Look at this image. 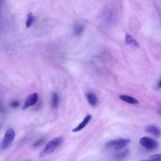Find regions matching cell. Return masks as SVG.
I'll return each mask as SVG.
<instances>
[{"label": "cell", "mask_w": 161, "mask_h": 161, "mask_svg": "<svg viewBox=\"0 0 161 161\" xmlns=\"http://www.w3.org/2000/svg\"><path fill=\"white\" fill-rule=\"evenodd\" d=\"M62 142V138L61 137H55L50 140L45 145L43 150L40 154V157H42L53 153L56 148L59 147Z\"/></svg>", "instance_id": "obj_1"}, {"label": "cell", "mask_w": 161, "mask_h": 161, "mask_svg": "<svg viewBox=\"0 0 161 161\" xmlns=\"http://www.w3.org/2000/svg\"><path fill=\"white\" fill-rule=\"evenodd\" d=\"M130 140L128 138H118L111 140L106 144V147L114 150H121L125 148L130 143Z\"/></svg>", "instance_id": "obj_2"}, {"label": "cell", "mask_w": 161, "mask_h": 161, "mask_svg": "<svg viewBox=\"0 0 161 161\" xmlns=\"http://www.w3.org/2000/svg\"><path fill=\"white\" fill-rule=\"evenodd\" d=\"M139 142L142 146H143L145 148L150 150H153L156 149L158 145L156 140L148 136L142 137L140 139Z\"/></svg>", "instance_id": "obj_3"}, {"label": "cell", "mask_w": 161, "mask_h": 161, "mask_svg": "<svg viewBox=\"0 0 161 161\" xmlns=\"http://www.w3.org/2000/svg\"><path fill=\"white\" fill-rule=\"evenodd\" d=\"M14 137H15L14 131L11 128L8 129L6 131L4 138H3V142H2L3 148H5L7 147H8L13 142V141L14 139Z\"/></svg>", "instance_id": "obj_4"}, {"label": "cell", "mask_w": 161, "mask_h": 161, "mask_svg": "<svg viewBox=\"0 0 161 161\" xmlns=\"http://www.w3.org/2000/svg\"><path fill=\"white\" fill-rule=\"evenodd\" d=\"M38 99V94L36 92L32 93L30 95H29L25 100V102L23 106V109H25L31 106L35 105Z\"/></svg>", "instance_id": "obj_5"}, {"label": "cell", "mask_w": 161, "mask_h": 161, "mask_svg": "<svg viewBox=\"0 0 161 161\" xmlns=\"http://www.w3.org/2000/svg\"><path fill=\"white\" fill-rule=\"evenodd\" d=\"M145 130L146 131V132L152 134V135L156 136V137H159L161 135V131L160 130V128L157 126H156L155 125H147L145 128Z\"/></svg>", "instance_id": "obj_6"}, {"label": "cell", "mask_w": 161, "mask_h": 161, "mask_svg": "<svg viewBox=\"0 0 161 161\" xmlns=\"http://www.w3.org/2000/svg\"><path fill=\"white\" fill-rule=\"evenodd\" d=\"M91 119V114L86 115L85 116V118L83 119V120L75 128H74L72 130V131L73 132H78V131L82 130L89 123Z\"/></svg>", "instance_id": "obj_7"}, {"label": "cell", "mask_w": 161, "mask_h": 161, "mask_svg": "<svg viewBox=\"0 0 161 161\" xmlns=\"http://www.w3.org/2000/svg\"><path fill=\"white\" fill-rule=\"evenodd\" d=\"M125 41L127 45H129L132 48H138L139 47V43L129 33L126 34Z\"/></svg>", "instance_id": "obj_8"}, {"label": "cell", "mask_w": 161, "mask_h": 161, "mask_svg": "<svg viewBox=\"0 0 161 161\" xmlns=\"http://www.w3.org/2000/svg\"><path fill=\"white\" fill-rule=\"evenodd\" d=\"M86 99L90 105L95 106L98 103V99L96 95L92 92H88L86 94Z\"/></svg>", "instance_id": "obj_9"}, {"label": "cell", "mask_w": 161, "mask_h": 161, "mask_svg": "<svg viewBox=\"0 0 161 161\" xmlns=\"http://www.w3.org/2000/svg\"><path fill=\"white\" fill-rule=\"evenodd\" d=\"M119 99L125 102V103H127L128 104H138V99H136V98L132 97V96H128V95H126V94H122V95H120L119 96Z\"/></svg>", "instance_id": "obj_10"}, {"label": "cell", "mask_w": 161, "mask_h": 161, "mask_svg": "<svg viewBox=\"0 0 161 161\" xmlns=\"http://www.w3.org/2000/svg\"><path fill=\"white\" fill-rule=\"evenodd\" d=\"M73 30H74V34L76 36H79L83 32L84 26L81 24L77 23V24L74 25Z\"/></svg>", "instance_id": "obj_11"}, {"label": "cell", "mask_w": 161, "mask_h": 161, "mask_svg": "<svg viewBox=\"0 0 161 161\" xmlns=\"http://www.w3.org/2000/svg\"><path fill=\"white\" fill-rule=\"evenodd\" d=\"M51 103H52V106L53 108H57L58 107L59 104V97L56 92H53L52 94Z\"/></svg>", "instance_id": "obj_12"}, {"label": "cell", "mask_w": 161, "mask_h": 161, "mask_svg": "<svg viewBox=\"0 0 161 161\" xmlns=\"http://www.w3.org/2000/svg\"><path fill=\"white\" fill-rule=\"evenodd\" d=\"M34 19H35V17H34L33 14L31 12L28 13V14L27 15V19L25 22V25H26V28H30L31 26V25L34 21Z\"/></svg>", "instance_id": "obj_13"}, {"label": "cell", "mask_w": 161, "mask_h": 161, "mask_svg": "<svg viewBox=\"0 0 161 161\" xmlns=\"http://www.w3.org/2000/svg\"><path fill=\"white\" fill-rule=\"evenodd\" d=\"M128 153H129V150L126 149V150L118 153V154H116L115 155V157L117 159H123V158H125L128 155Z\"/></svg>", "instance_id": "obj_14"}, {"label": "cell", "mask_w": 161, "mask_h": 161, "mask_svg": "<svg viewBox=\"0 0 161 161\" xmlns=\"http://www.w3.org/2000/svg\"><path fill=\"white\" fill-rule=\"evenodd\" d=\"M150 158L152 159V160L154 161H161V153L153 155L150 157Z\"/></svg>", "instance_id": "obj_15"}, {"label": "cell", "mask_w": 161, "mask_h": 161, "mask_svg": "<svg viewBox=\"0 0 161 161\" xmlns=\"http://www.w3.org/2000/svg\"><path fill=\"white\" fill-rule=\"evenodd\" d=\"M10 106L13 108H16L19 106V102L17 101H13L10 103Z\"/></svg>", "instance_id": "obj_16"}, {"label": "cell", "mask_w": 161, "mask_h": 161, "mask_svg": "<svg viewBox=\"0 0 161 161\" xmlns=\"http://www.w3.org/2000/svg\"><path fill=\"white\" fill-rule=\"evenodd\" d=\"M42 139H41V140H39L38 141H37L35 144H34V145H33V147H37L38 145H40V144H41V143L42 142Z\"/></svg>", "instance_id": "obj_17"}, {"label": "cell", "mask_w": 161, "mask_h": 161, "mask_svg": "<svg viewBox=\"0 0 161 161\" xmlns=\"http://www.w3.org/2000/svg\"><path fill=\"white\" fill-rule=\"evenodd\" d=\"M158 87H161V79H160V81H159L158 83Z\"/></svg>", "instance_id": "obj_18"}, {"label": "cell", "mask_w": 161, "mask_h": 161, "mask_svg": "<svg viewBox=\"0 0 161 161\" xmlns=\"http://www.w3.org/2000/svg\"><path fill=\"white\" fill-rule=\"evenodd\" d=\"M141 161H154V160H141Z\"/></svg>", "instance_id": "obj_19"}, {"label": "cell", "mask_w": 161, "mask_h": 161, "mask_svg": "<svg viewBox=\"0 0 161 161\" xmlns=\"http://www.w3.org/2000/svg\"><path fill=\"white\" fill-rule=\"evenodd\" d=\"M158 113H159V114H161V111H159V112H158Z\"/></svg>", "instance_id": "obj_20"}]
</instances>
